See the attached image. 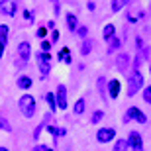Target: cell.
<instances>
[{
    "label": "cell",
    "mask_w": 151,
    "mask_h": 151,
    "mask_svg": "<svg viewBox=\"0 0 151 151\" xmlns=\"http://www.w3.org/2000/svg\"><path fill=\"white\" fill-rule=\"evenodd\" d=\"M37 69H39V75L41 78H47L51 73V55L49 53H37Z\"/></svg>",
    "instance_id": "3"
},
{
    "label": "cell",
    "mask_w": 151,
    "mask_h": 151,
    "mask_svg": "<svg viewBox=\"0 0 151 151\" xmlns=\"http://www.w3.org/2000/svg\"><path fill=\"white\" fill-rule=\"evenodd\" d=\"M128 63H129V57L126 55V53H122V55L118 57V71H126V69H128Z\"/></svg>",
    "instance_id": "13"
},
{
    "label": "cell",
    "mask_w": 151,
    "mask_h": 151,
    "mask_svg": "<svg viewBox=\"0 0 151 151\" xmlns=\"http://www.w3.org/2000/svg\"><path fill=\"white\" fill-rule=\"evenodd\" d=\"M128 120H135L137 124H145L147 116L141 112L137 106H132V108H128V114H126V122H128Z\"/></svg>",
    "instance_id": "6"
},
{
    "label": "cell",
    "mask_w": 151,
    "mask_h": 151,
    "mask_svg": "<svg viewBox=\"0 0 151 151\" xmlns=\"http://www.w3.org/2000/svg\"><path fill=\"white\" fill-rule=\"evenodd\" d=\"M104 39H106V41H110V39L114 37V35H116V26H114V24H108L106 28H104Z\"/></svg>",
    "instance_id": "15"
},
{
    "label": "cell",
    "mask_w": 151,
    "mask_h": 151,
    "mask_svg": "<svg viewBox=\"0 0 151 151\" xmlns=\"http://www.w3.org/2000/svg\"><path fill=\"white\" fill-rule=\"evenodd\" d=\"M141 86H143V77H141V73L135 69L134 73L128 77V96L137 94L141 90Z\"/></svg>",
    "instance_id": "2"
},
{
    "label": "cell",
    "mask_w": 151,
    "mask_h": 151,
    "mask_svg": "<svg viewBox=\"0 0 151 151\" xmlns=\"http://www.w3.org/2000/svg\"><path fill=\"white\" fill-rule=\"evenodd\" d=\"M45 34H47V29H45V28H39L37 29V37H45Z\"/></svg>",
    "instance_id": "31"
},
{
    "label": "cell",
    "mask_w": 151,
    "mask_h": 151,
    "mask_svg": "<svg viewBox=\"0 0 151 151\" xmlns=\"http://www.w3.org/2000/svg\"><path fill=\"white\" fill-rule=\"evenodd\" d=\"M51 39H53V43L59 39V32H57V29H53V32H51Z\"/></svg>",
    "instance_id": "30"
},
{
    "label": "cell",
    "mask_w": 151,
    "mask_h": 151,
    "mask_svg": "<svg viewBox=\"0 0 151 151\" xmlns=\"http://www.w3.org/2000/svg\"><path fill=\"white\" fill-rule=\"evenodd\" d=\"M34 151H53V149H51V147H47V145H35Z\"/></svg>",
    "instance_id": "27"
},
{
    "label": "cell",
    "mask_w": 151,
    "mask_h": 151,
    "mask_svg": "<svg viewBox=\"0 0 151 151\" xmlns=\"http://www.w3.org/2000/svg\"><path fill=\"white\" fill-rule=\"evenodd\" d=\"M102 118H104V112H102V110H96V112L92 114V118H90V122H92V124H98Z\"/></svg>",
    "instance_id": "20"
},
{
    "label": "cell",
    "mask_w": 151,
    "mask_h": 151,
    "mask_svg": "<svg viewBox=\"0 0 151 151\" xmlns=\"http://www.w3.org/2000/svg\"><path fill=\"white\" fill-rule=\"evenodd\" d=\"M67 28H69V32H77V16H75V14H71V12H69L67 14Z\"/></svg>",
    "instance_id": "14"
},
{
    "label": "cell",
    "mask_w": 151,
    "mask_h": 151,
    "mask_svg": "<svg viewBox=\"0 0 151 151\" xmlns=\"http://www.w3.org/2000/svg\"><path fill=\"white\" fill-rule=\"evenodd\" d=\"M41 129H43V126H37L34 132V139H39V134H41Z\"/></svg>",
    "instance_id": "28"
},
{
    "label": "cell",
    "mask_w": 151,
    "mask_h": 151,
    "mask_svg": "<svg viewBox=\"0 0 151 151\" xmlns=\"http://www.w3.org/2000/svg\"><path fill=\"white\" fill-rule=\"evenodd\" d=\"M118 47H120V39H118V37H112V39H110V47H108V51L112 53V51L118 49Z\"/></svg>",
    "instance_id": "21"
},
{
    "label": "cell",
    "mask_w": 151,
    "mask_h": 151,
    "mask_svg": "<svg viewBox=\"0 0 151 151\" xmlns=\"http://www.w3.org/2000/svg\"><path fill=\"white\" fill-rule=\"evenodd\" d=\"M84 106H86V100H84V98H78V100L75 102L73 112H75V114H83V112H84Z\"/></svg>",
    "instance_id": "16"
},
{
    "label": "cell",
    "mask_w": 151,
    "mask_h": 151,
    "mask_svg": "<svg viewBox=\"0 0 151 151\" xmlns=\"http://www.w3.org/2000/svg\"><path fill=\"white\" fill-rule=\"evenodd\" d=\"M143 100H145L147 104H151V84L143 88Z\"/></svg>",
    "instance_id": "22"
},
{
    "label": "cell",
    "mask_w": 151,
    "mask_h": 151,
    "mask_svg": "<svg viewBox=\"0 0 151 151\" xmlns=\"http://www.w3.org/2000/svg\"><path fill=\"white\" fill-rule=\"evenodd\" d=\"M18 8V2L14 0H0V14L2 16H14Z\"/></svg>",
    "instance_id": "7"
},
{
    "label": "cell",
    "mask_w": 151,
    "mask_h": 151,
    "mask_svg": "<svg viewBox=\"0 0 151 151\" xmlns=\"http://www.w3.org/2000/svg\"><path fill=\"white\" fill-rule=\"evenodd\" d=\"M51 49V43H49V41H45V39H43V41H41V51H43V53H47V51H49Z\"/></svg>",
    "instance_id": "26"
},
{
    "label": "cell",
    "mask_w": 151,
    "mask_h": 151,
    "mask_svg": "<svg viewBox=\"0 0 151 151\" xmlns=\"http://www.w3.org/2000/svg\"><path fill=\"white\" fill-rule=\"evenodd\" d=\"M126 4H128V2H118V0H116V2H112L110 6H112V12H120Z\"/></svg>",
    "instance_id": "23"
},
{
    "label": "cell",
    "mask_w": 151,
    "mask_h": 151,
    "mask_svg": "<svg viewBox=\"0 0 151 151\" xmlns=\"http://www.w3.org/2000/svg\"><path fill=\"white\" fill-rule=\"evenodd\" d=\"M120 90H122V84H120V81H118V78H112V81L108 83V96L116 100L118 96H120Z\"/></svg>",
    "instance_id": "10"
},
{
    "label": "cell",
    "mask_w": 151,
    "mask_h": 151,
    "mask_svg": "<svg viewBox=\"0 0 151 151\" xmlns=\"http://www.w3.org/2000/svg\"><path fill=\"white\" fill-rule=\"evenodd\" d=\"M149 71H151V67H149Z\"/></svg>",
    "instance_id": "35"
},
{
    "label": "cell",
    "mask_w": 151,
    "mask_h": 151,
    "mask_svg": "<svg viewBox=\"0 0 151 151\" xmlns=\"http://www.w3.org/2000/svg\"><path fill=\"white\" fill-rule=\"evenodd\" d=\"M0 129H8V132H10V126H8L4 120H0Z\"/></svg>",
    "instance_id": "32"
},
{
    "label": "cell",
    "mask_w": 151,
    "mask_h": 151,
    "mask_svg": "<svg viewBox=\"0 0 151 151\" xmlns=\"http://www.w3.org/2000/svg\"><path fill=\"white\" fill-rule=\"evenodd\" d=\"M16 84H18V86H20L22 90H28L29 86H32V78H29L28 75H22V77H18Z\"/></svg>",
    "instance_id": "11"
},
{
    "label": "cell",
    "mask_w": 151,
    "mask_h": 151,
    "mask_svg": "<svg viewBox=\"0 0 151 151\" xmlns=\"http://www.w3.org/2000/svg\"><path fill=\"white\" fill-rule=\"evenodd\" d=\"M126 143H128V147H132L134 151H143V139H141L139 132H129Z\"/></svg>",
    "instance_id": "4"
},
{
    "label": "cell",
    "mask_w": 151,
    "mask_h": 151,
    "mask_svg": "<svg viewBox=\"0 0 151 151\" xmlns=\"http://www.w3.org/2000/svg\"><path fill=\"white\" fill-rule=\"evenodd\" d=\"M77 34L81 35V37H86V34H88V28H86V26H78V28H77Z\"/></svg>",
    "instance_id": "25"
},
{
    "label": "cell",
    "mask_w": 151,
    "mask_h": 151,
    "mask_svg": "<svg viewBox=\"0 0 151 151\" xmlns=\"http://www.w3.org/2000/svg\"><path fill=\"white\" fill-rule=\"evenodd\" d=\"M18 55H20V59H22V63L26 65L29 59V55H32V47H29L28 41H22V43L18 45Z\"/></svg>",
    "instance_id": "9"
},
{
    "label": "cell",
    "mask_w": 151,
    "mask_h": 151,
    "mask_svg": "<svg viewBox=\"0 0 151 151\" xmlns=\"http://www.w3.org/2000/svg\"><path fill=\"white\" fill-rule=\"evenodd\" d=\"M45 98H47V102H49V108H51V112H55V108H57L55 94H53V92H47V94H45Z\"/></svg>",
    "instance_id": "18"
},
{
    "label": "cell",
    "mask_w": 151,
    "mask_h": 151,
    "mask_svg": "<svg viewBox=\"0 0 151 151\" xmlns=\"http://www.w3.org/2000/svg\"><path fill=\"white\" fill-rule=\"evenodd\" d=\"M59 8H61V2H53V12H55V16L59 14Z\"/></svg>",
    "instance_id": "29"
},
{
    "label": "cell",
    "mask_w": 151,
    "mask_h": 151,
    "mask_svg": "<svg viewBox=\"0 0 151 151\" xmlns=\"http://www.w3.org/2000/svg\"><path fill=\"white\" fill-rule=\"evenodd\" d=\"M90 49H92V43H90V41H84L83 47H81V53H83V55H86V53H90Z\"/></svg>",
    "instance_id": "24"
},
{
    "label": "cell",
    "mask_w": 151,
    "mask_h": 151,
    "mask_svg": "<svg viewBox=\"0 0 151 151\" xmlns=\"http://www.w3.org/2000/svg\"><path fill=\"white\" fill-rule=\"evenodd\" d=\"M0 41L6 45L8 41V26H0Z\"/></svg>",
    "instance_id": "19"
},
{
    "label": "cell",
    "mask_w": 151,
    "mask_h": 151,
    "mask_svg": "<svg viewBox=\"0 0 151 151\" xmlns=\"http://www.w3.org/2000/svg\"><path fill=\"white\" fill-rule=\"evenodd\" d=\"M57 57H59V61H63V63H71L73 61V55H71V49H69V47H63Z\"/></svg>",
    "instance_id": "12"
},
{
    "label": "cell",
    "mask_w": 151,
    "mask_h": 151,
    "mask_svg": "<svg viewBox=\"0 0 151 151\" xmlns=\"http://www.w3.org/2000/svg\"><path fill=\"white\" fill-rule=\"evenodd\" d=\"M0 151H8V149H6V147H0Z\"/></svg>",
    "instance_id": "34"
},
{
    "label": "cell",
    "mask_w": 151,
    "mask_h": 151,
    "mask_svg": "<svg viewBox=\"0 0 151 151\" xmlns=\"http://www.w3.org/2000/svg\"><path fill=\"white\" fill-rule=\"evenodd\" d=\"M114 137H116L114 128H100L96 132V141H98V143H108V141H112Z\"/></svg>",
    "instance_id": "5"
},
{
    "label": "cell",
    "mask_w": 151,
    "mask_h": 151,
    "mask_svg": "<svg viewBox=\"0 0 151 151\" xmlns=\"http://www.w3.org/2000/svg\"><path fill=\"white\" fill-rule=\"evenodd\" d=\"M112 151H128V143H126V139H118L116 143H114Z\"/></svg>",
    "instance_id": "17"
},
{
    "label": "cell",
    "mask_w": 151,
    "mask_h": 151,
    "mask_svg": "<svg viewBox=\"0 0 151 151\" xmlns=\"http://www.w3.org/2000/svg\"><path fill=\"white\" fill-rule=\"evenodd\" d=\"M55 102H57V108H61V110H65V108H67V88H65L63 84H59V86H57Z\"/></svg>",
    "instance_id": "8"
},
{
    "label": "cell",
    "mask_w": 151,
    "mask_h": 151,
    "mask_svg": "<svg viewBox=\"0 0 151 151\" xmlns=\"http://www.w3.org/2000/svg\"><path fill=\"white\" fill-rule=\"evenodd\" d=\"M4 47H6V45L2 43V41H0V57H2V53H4Z\"/></svg>",
    "instance_id": "33"
},
{
    "label": "cell",
    "mask_w": 151,
    "mask_h": 151,
    "mask_svg": "<svg viewBox=\"0 0 151 151\" xmlns=\"http://www.w3.org/2000/svg\"><path fill=\"white\" fill-rule=\"evenodd\" d=\"M18 106H20V112L24 114L26 118H32L35 114V98L32 94H24L20 100H18Z\"/></svg>",
    "instance_id": "1"
}]
</instances>
